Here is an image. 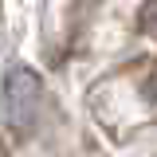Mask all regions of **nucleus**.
<instances>
[{"label": "nucleus", "instance_id": "1", "mask_svg": "<svg viewBox=\"0 0 157 157\" xmlns=\"http://www.w3.org/2000/svg\"><path fill=\"white\" fill-rule=\"evenodd\" d=\"M39 106H43V82L32 67H12L4 75V118L8 126L16 130H28L36 126Z\"/></svg>", "mask_w": 157, "mask_h": 157}, {"label": "nucleus", "instance_id": "2", "mask_svg": "<svg viewBox=\"0 0 157 157\" xmlns=\"http://www.w3.org/2000/svg\"><path fill=\"white\" fill-rule=\"evenodd\" d=\"M137 20H141V32L157 39V0H149V4L141 8V16H137Z\"/></svg>", "mask_w": 157, "mask_h": 157}, {"label": "nucleus", "instance_id": "3", "mask_svg": "<svg viewBox=\"0 0 157 157\" xmlns=\"http://www.w3.org/2000/svg\"><path fill=\"white\" fill-rule=\"evenodd\" d=\"M145 98H149V102H157V71L149 75V82H145Z\"/></svg>", "mask_w": 157, "mask_h": 157}]
</instances>
